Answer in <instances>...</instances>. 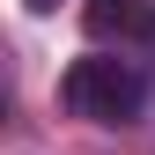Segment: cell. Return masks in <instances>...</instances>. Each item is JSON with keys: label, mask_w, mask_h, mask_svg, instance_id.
Wrapping results in <instances>:
<instances>
[{"label": "cell", "mask_w": 155, "mask_h": 155, "mask_svg": "<svg viewBox=\"0 0 155 155\" xmlns=\"http://www.w3.org/2000/svg\"><path fill=\"white\" fill-rule=\"evenodd\" d=\"M59 104L89 126H133L148 111V67L126 52H89L59 74Z\"/></svg>", "instance_id": "1"}, {"label": "cell", "mask_w": 155, "mask_h": 155, "mask_svg": "<svg viewBox=\"0 0 155 155\" xmlns=\"http://www.w3.org/2000/svg\"><path fill=\"white\" fill-rule=\"evenodd\" d=\"M89 30L96 37H118V52L126 45L155 52V0H89Z\"/></svg>", "instance_id": "2"}, {"label": "cell", "mask_w": 155, "mask_h": 155, "mask_svg": "<svg viewBox=\"0 0 155 155\" xmlns=\"http://www.w3.org/2000/svg\"><path fill=\"white\" fill-rule=\"evenodd\" d=\"M22 8H30V15H52V8H59V0H22Z\"/></svg>", "instance_id": "3"}]
</instances>
